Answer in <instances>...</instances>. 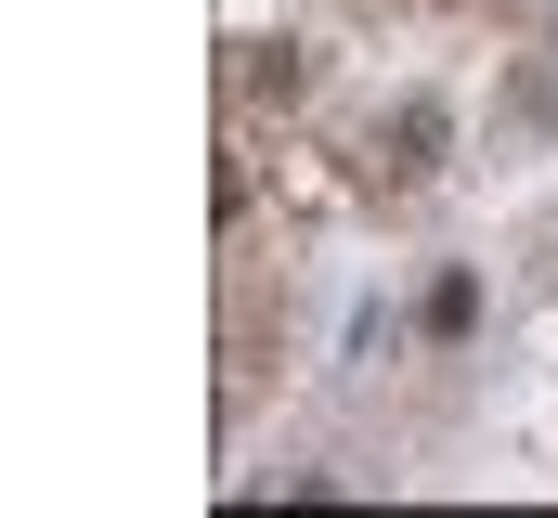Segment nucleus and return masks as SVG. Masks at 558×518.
Returning a JSON list of instances; mask_svg holds the SVG:
<instances>
[{
  "label": "nucleus",
  "mask_w": 558,
  "mask_h": 518,
  "mask_svg": "<svg viewBox=\"0 0 558 518\" xmlns=\"http://www.w3.org/2000/svg\"><path fill=\"white\" fill-rule=\"evenodd\" d=\"M234 78H247L260 104H299V91H312V52H299V39H247V65H234Z\"/></svg>",
  "instance_id": "f257e3e1"
},
{
  "label": "nucleus",
  "mask_w": 558,
  "mask_h": 518,
  "mask_svg": "<svg viewBox=\"0 0 558 518\" xmlns=\"http://www.w3.org/2000/svg\"><path fill=\"white\" fill-rule=\"evenodd\" d=\"M441 104H403V118H390V169H403V182H416V169H441Z\"/></svg>",
  "instance_id": "f03ea898"
},
{
  "label": "nucleus",
  "mask_w": 558,
  "mask_h": 518,
  "mask_svg": "<svg viewBox=\"0 0 558 518\" xmlns=\"http://www.w3.org/2000/svg\"><path fill=\"white\" fill-rule=\"evenodd\" d=\"M468 324H481V285L441 272V285H428V337H468Z\"/></svg>",
  "instance_id": "7ed1b4c3"
}]
</instances>
